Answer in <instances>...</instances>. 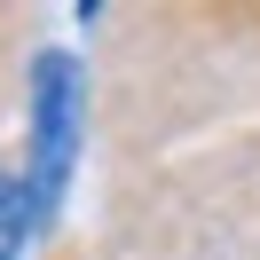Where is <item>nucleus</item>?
<instances>
[{
	"mask_svg": "<svg viewBox=\"0 0 260 260\" xmlns=\"http://www.w3.org/2000/svg\"><path fill=\"white\" fill-rule=\"evenodd\" d=\"M79 126H87V79H79V63L63 48H48L32 63V174H24L32 197H40V213H55L63 189H71Z\"/></svg>",
	"mask_w": 260,
	"mask_h": 260,
	"instance_id": "nucleus-1",
	"label": "nucleus"
},
{
	"mask_svg": "<svg viewBox=\"0 0 260 260\" xmlns=\"http://www.w3.org/2000/svg\"><path fill=\"white\" fill-rule=\"evenodd\" d=\"M48 229V213H40V197H32V181H16V174H0V260H16L24 244Z\"/></svg>",
	"mask_w": 260,
	"mask_h": 260,
	"instance_id": "nucleus-2",
	"label": "nucleus"
}]
</instances>
